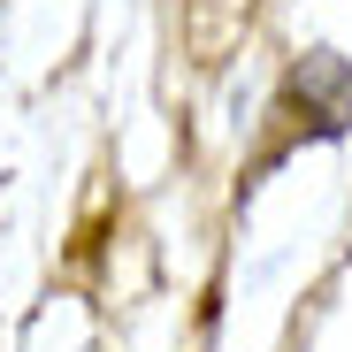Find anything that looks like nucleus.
Returning <instances> with one entry per match:
<instances>
[{"label": "nucleus", "instance_id": "f257e3e1", "mask_svg": "<svg viewBox=\"0 0 352 352\" xmlns=\"http://www.w3.org/2000/svg\"><path fill=\"white\" fill-rule=\"evenodd\" d=\"M283 107H291V115H307V131L337 138V131L352 123V62H344V54H329V46H314L307 62L291 69Z\"/></svg>", "mask_w": 352, "mask_h": 352}, {"label": "nucleus", "instance_id": "f03ea898", "mask_svg": "<svg viewBox=\"0 0 352 352\" xmlns=\"http://www.w3.org/2000/svg\"><path fill=\"white\" fill-rule=\"evenodd\" d=\"M253 23V0H184V38L199 62H222V46Z\"/></svg>", "mask_w": 352, "mask_h": 352}]
</instances>
